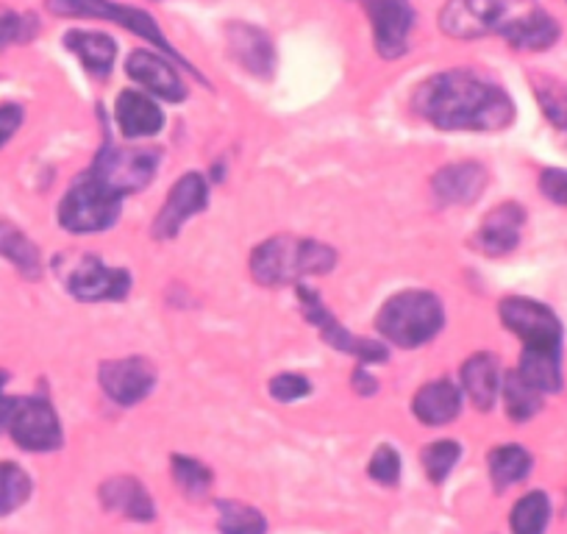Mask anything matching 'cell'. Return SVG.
I'll use <instances>...</instances> for the list:
<instances>
[{"label": "cell", "mask_w": 567, "mask_h": 534, "mask_svg": "<svg viewBox=\"0 0 567 534\" xmlns=\"http://www.w3.org/2000/svg\"><path fill=\"white\" fill-rule=\"evenodd\" d=\"M337 250L318 239L272 237L256 245L250 254V274L261 287L301 285L309 276L331 274Z\"/></svg>", "instance_id": "cell-2"}, {"label": "cell", "mask_w": 567, "mask_h": 534, "mask_svg": "<svg viewBox=\"0 0 567 534\" xmlns=\"http://www.w3.org/2000/svg\"><path fill=\"white\" fill-rule=\"evenodd\" d=\"M59 279L64 290L86 304L123 301L131 292V276L123 267H109L95 254H73L59 261Z\"/></svg>", "instance_id": "cell-6"}, {"label": "cell", "mask_w": 567, "mask_h": 534, "mask_svg": "<svg viewBox=\"0 0 567 534\" xmlns=\"http://www.w3.org/2000/svg\"><path fill=\"white\" fill-rule=\"evenodd\" d=\"M550 521V501L548 495L534 490L526 493L515 506H512V532L515 534H543Z\"/></svg>", "instance_id": "cell-30"}, {"label": "cell", "mask_w": 567, "mask_h": 534, "mask_svg": "<svg viewBox=\"0 0 567 534\" xmlns=\"http://www.w3.org/2000/svg\"><path fill=\"white\" fill-rule=\"evenodd\" d=\"M101 501L106 510L120 512L128 521H154L156 506L148 490L142 487L134 476H114L101 484Z\"/></svg>", "instance_id": "cell-22"}, {"label": "cell", "mask_w": 567, "mask_h": 534, "mask_svg": "<svg viewBox=\"0 0 567 534\" xmlns=\"http://www.w3.org/2000/svg\"><path fill=\"white\" fill-rule=\"evenodd\" d=\"M209 204V184L200 173H184L173 189L167 193L165 206L159 209L154 220L156 239H173L184 228V223L193 215H200Z\"/></svg>", "instance_id": "cell-12"}, {"label": "cell", "mask_w": 567, "mask_h": 534, "mask_svg": "<svg viewBox=\"0 0 567 534\" xmlns=\"http://www.w3.org/2000/svg\"><path fill=\"white\" fill-rule=\"evenodd\" d=\"M171 471L176 484L182 487V493L187 499L200 501L212 487V471L204 465V462L193 460V456H173Z\"/></svg>", "instance_id": "cell-32"}, {"label": "cell", "mask_w": 567, "mask_h": 534, "mask_svg": "<svg viewBox=\"0 0 567 534\" xmlns=\"http://www.w3.org/2000/svg\"><path fill=\"white\" fill-rule=\"evenodd\" d=\"M7 429L20 449L34 454L56 451L64 443L62 423L48 398H12Z\"/></svg>", "instance_id": "cell-9"}, {"label": "cell", "mask_w": 567, "mask_h": 534, "mask_svg": "<svg viewBox=\"0 0 567 534\" xmlns=\"http://www.w3.org/2000/svg\"><path fill=\"white\" fill-rule=\"evenodd\" d=\"M460 456V443H454V440H437V443H432L423 451V468L425 473H429V479H432L434 484H440L449 479V473L454 471Z\"/></svg>", "instance_id": "cell-34"}, {"label": "cell", "mask_w": 567, "mask_h": 534, "mask_svg": "<svg viewBox=\"0 0 567 534\" xmlns=\"http://www.w3.org/2000/svg\"><path fill=\"white\" fill-rule=\"evenodd\" d=\"M217 526L223 534H265L267 521L256 506L243 501H217Z\"/></svg>", "instance_id": "cell-29"}, {"label": "cell", "mask_w": 567, "mask_h": 534, "mask_svg": "<svg viewBox=\"0 0 567 534\" xmlns=\"http://www.w3.org/2000/svg\"><path fill=\"white\" fill-rule=\"evenodd\" d=\"M534 95L545 117L567 134V86L554 79H534Z\"/></svg>", "instance_id": "cell-33"}, {"label": "cell", "mask_w": 567, "mask_h": 534, "mask_svg": "<svg viewBox=\"0 0 567 534\" xmlns=\"http://www.w3.org/2000/svg\"><path fill=\"white\" fill-rule=\"evenodd\" d=\"M312 392V384H309L307 376L301 373H278L272 376L270 381V396L281 404H290V401H298V398L309 396Z\"/></svg>", "instance_id": "cell-36"}, {"label": "cell", "mask_w": 567, "mask_h": 534, "mask_svg": "<svg viewBox=\"0 0 567 534\" xmlns=\"http://www.w3.org/2000/svg\"><path fill=\"white\" fill-rule=\"evenodd\" d=\"M539 189H543L545 198H550L554 204L567 206V171H559V167L543 171V176H539Z\"/></svg>", "instance_id": "cell-38"}, {"label": "cell", "mask_w": 567, "mask_h": 534, "mask_svg": "<svg viewBox=\"0 0 567 534\" xmlns=\"http://www.w3.org/2000/svg\"><path fill=\"white\" fill-rule=\"evenodd\" d=\"M523 226H526V209L520 204H501L482 220L478 232L473 234L476 250L487 256H504L520 245Z\"/></svg>", "instance_id": "cell-17"}, {"label": "cell", "mask_w": 567, "mask_h": 534, "mask_svg": "<svg viewBox=\"0 0 567 534\" xmlns=\"http://www.w3.org/2000/svg\"><path fill=\"white\" fill-rule=\"evenodd\" d=\"M414 112L440 131H504L515 103L504 86L473 70H445L414 92Z\"/></svg>", "instance_id": "cell-1"}, {"label": "cell", "mask_w": 567, "mask_h": 534, "mask_svg": "<svg viewBox=\"0 0 567 534\" xmlns=\"http://www.w3.org/2000/svg\"><path fill=\"white\" fill-rule=\"evenodd\" d=\"M31 476L14 462H0V517L18 512L31 499Z\"/></svg>", "instance_id": "cell-31"}, {"label": "cell", "mask_w": 567, "mask_h": 534, "mask_svg": "<svg viewBox=\"0 0 567 534\" xmlns=\"http://www.w3.org/2000/svg\"><path fill=\"white\" fill-rule=\"evenodd\" d=\"M123 198L109 193L90 173L75 178L59 204V226L70 234H97L117 223Z\"/></svg>", "instance_id": "cell-5"}, {"label": "cell", "mask_w": 567, "mask_h": 534, "mask_svg": "<svg viewBox=\"0 0 567 534\" xmlns=\"http://www.w3.org/2000/svg\"><path fill=\"white\" fill-rule=\"evenodd\" d=\"M226 45L234 62L256 79H270L276 73V48L261 29L250 23H231L226 29Z\"/></svg>", "instance_id": "cell-15"}, {"label": "cell", "mask_w": 567, "mask_h": 534, "mask_svg": "<svg viewBox=\"0 0 567 534\" xmlns=\"http://www.w3.org/2000/svg\"><path fill=\"white\" fill-rule=\"evenodd\" d=\"M368 473L370 479H375L379 484H386V487L398 484V479H401V456H398V451L392 449V445H381V449L370 456Z\"/></svg>", "instance_id": "cell-35"}, {"label": "cell", "mask_w": 567, "mask_h": 534, "mask_svg": "<svg viewBox=\"0 0 567 534\" xmlns=\"http://www.w3.org/2000/svg\"><path fill=\"white\" fill-rule=\"evenodd\" d=\"M561 348H523L517 373L539 392L561 390Z\"/></svg>", "instance_id": "cell-25"}, {"label": "cell", "mask_w": 567, "mask_h": 534, "mask_svg": "<svg viewBox=\"0 0 567 534\" xmlns=\"http://www.w3.org/2000/svg\"><path fill=\"white\" fill-rule=\"evenodd\" d=\"M0 256L7 261H12L14 270H18L23 279H40L42 276V254L37 248L34 239L18 228L14 223L0 220Z\"/></svg>", "instance_id": "cell-24"}, {"label": "cell", "mask_w": 567, "mask_h": 534, "mask_svg": "<svg viewBox=\"0 0 567 534\" xmlns=\"http://www.w3.org/2000/svg\"><path fill=\"white\" fill-rule=\"evenodd\" d=\"M537 9H543L537 0H449L440 12V29L454 40H506Z\"/></svg>", "instance_id": "cell-3"}, {"label": "cell", "mask_w": 567, "mask_h": 534, "mask_svg": "<svg viewBox=\"0 0 567 534\" xmlns=\"http://www.w3.org/2000/svg\"><path fill=\"white\" fill-rule=\"evenodd\" d=\"M556 40H559V23H556L545 9H537L532 18L523 20V23L506 37V42H509L515 51H528V53L548 51Z\"/></svg>", "instance_id": "cell-26"}, {"label": "cell", "mask_w": 567, "mask_h": 534, "mask_svg": "<svg viewBox=\"0 0 567 534\" xmlns=\"http://www.w3.org/2000/svg\"><path fill=\"white\" fill-rule=\"evenodd\" d=\"M7 373H3V370H0V401H3V387H7Z\"/></svg>", "instance_id": "cell-41"}, {"label": "cell", "mask_w": 567, "mask_h": 534, "mask_svg": "<svg viewBox=\"0 0 567 534\" xmlns=\"http://www.w3.org/2000/svg\"><path fill=\"white\" fill-rule=\"evenodd\" d=\"M532 473V454L523 445H498L489 454V479L498 490L523 482Z\"/></svg>", "instance_id": "cell-28"}, {"label": "cell", "mask_w": 567, "mask_h": 534, "mask_svg": "<svg viewBox=\"0 0 567 534\" xmlns=\"http://www.w3.org/2000/svg\"><path fill=\"white\" fill-rule=\"evenodd\" d=\"M48 12L56 14V18H101V20H112V23L123 25V29L134 31L136 37L142 40H148L151 45L162 48L165 53H171L182 68H189L187 59L178 57L176 48L167 42V37L162 34L159 23L151 18L148 12H142V9L134 7H120L114 0H45ZM195 70V68H189Z\"/></svg>", "instance_id": "cell-8"}, {"label": "cell", "mask_w": 567, "mask_h": 534, "mask_svg": "<svg viewBox=\"0 0 567 534\" xmlns=\"http://www.w3.org/2000/svg\"><path fill=\"white\" fill-rule=\"evenodd\" d=\"M498 312L501 324L523 342V348H561V324L545 304L512 296L501 301Z\"/></svg>", "instance_id": "cell-11"}, {"label": "cell", "mask_w": 567, "mask_h": 534, "mask_svg": "<svg viewBox=\"0 0 567 534\" xmlns=\"http://www.w3.org/2000/svg\"><path fill=\"white\" fill-rule=\"evenodd\" d=\"M64 45L68 51H73L79 57V62L84 64L86 73L92 75H109L112 73L114 57H117V45L109 34L103 31H86V29H73L64 34Z\"/></svg>", "instance_id": "cell-23"}, {"label": "cell", "mask_w": 567, "mask_h": 534, "mask_svg": "<svg viewBox=\"0 0 567 534\" xmlns=\"http://www.w3.org/2000/svg\"><path fill=\"white\" fill-rule=\"evenodd\" d=\"M484 187H487V171L476 165V162L449 165L432 178L434 195L449 206L473 204L484 193Z\"/></svg>", "instance_id": "cell-19"}, {"label": "cell", "mask_w": 567, "mask_h": 534, "mask_svg": "<svg viewBox=\"0 0 567 534\" xmlns=\"http://www.w3.org/2000/svg\"><path fill=\"white\" fill-rule=\"evenodd\" d=\"M501 381L504 379H501V364L495 353H473L462 364V387H465V396L471 398L476 410H493L495 398L501 392Z\"/></svg>", "instance_id": "cell-21"}, {"label": "cell", "mask_w": 567, "mask_h": 534, "mask_svg": "<svg viewBox=\"0 0 567 534\" xmlns=\"http://www.w3.org/2000/svg\"><path fill=\"white\" fill-rule=\"evenodd\" d=\"M375 51L384 59H401L409 51V34L414 29V9L409 0H370Z\"/></svg>", "instance_id": "cell-14"}, {"label": "cell", "mask_w": 567, "mask_h": 534, "mask_svg": "<svg viewBox=\"0 0 567 534\" xmlns=\"http://www.w3.org/2000/svg\"><path fill=\"white\" fill-rule=\"evenodd\" d=\"M353 387H357V392L359 396H373L375 390H379V384H375V379H370L368 373H364V368L362 364H359L357 368V373H353Z\"/></svg>", "instance_id": "cell-40"}, {"label": "cell", "mask_w": 567, "mask_h": 534, "mask_svg": "<svg viewBox=\"0 0 567 534\" xmlns=\"http://www.w3.org/2000/svg\"><path fill=\"white\" fill-rule=\"evenodd\" d=\"M114 120H117V129L123 131L125 140L154 137L165 129V112L159 109V103L136 90L120 92L117 101H114Z\"/></svg>", "instance_id": "cell-18"}, {"label": "cell", "mask_w": 567, "mask_h": 534, "mask_svg": "<svg viewBox=\"0 0 567 534\" xmlns=\"http://www.w3.org/2000/svg\"><path fill=\"white\" fill-rule=\"evenodd\" d=\"M125 73L128 79H134L142 90H148L151 95L165 97V101H184L187 97V84L182 81L178 70L173 68L167 59H162L159 53L151 51H134L125 59Z\"/></svg>", "instance_id": "cell-16"}, {"label": "cell", "mask_w": 567, "mask_h": 534, "mask_svg": "<svg viewBox=\"0 0 567 534\" xmlns=\"http://www.w3.org/2000/svg\"><path fill=\"white\" fill-rule=\"evenodd\" d=\"M375 326H379V335L392 346L420 348L443 331V301L429 290H403L381 307Z\"/></svg>", "instance_id": "cell-4"}, {"label": "cell", "mask_w": 567, "mask_h": 534, "mask_svg": "<svg viewBox=\"0 0 567 534\" xmlns=\"http://www.w3.org/2000/svg\"><path fill=\"white\" fill-rule=\"evenodd\" d=\"M412 412L425 427H445L462 412V390L445 379L423 384L414 392Z\"/></svg>", "instance_id": "cell-20"}, {"label": "cell", "mask_w": 567, "mask_h": 534, "mask_svg": "<svg viewBox=\"0 0 567 534\" xmlns=\"http://www.w3.org/2000/svg\"><path fill=\"white\" fill-rule=\"evenodd\" d=\"M501 392H504V407L506 415L512 418L515 423H526L543 410V392L534 390L526 379H523L517 370L504 376L501 381Z\"/></svg>", "instance_id": "cell-27"}, {"label": "cell", "mask_w": 567, "mask_h": 534, "mask_svg": "<svg viewBox=\"0 0 567 534\" xmlns=\"http://www.w3.org/2000/svg\"><path fill=\"white\" fill-rule=\"evenodd\" d=\"M97 379H101L103 392L112 398L114 404L134 407L154 390L156 370L148 359L142 357L109 359L97 370Z\"/></svg>", "instance_id": "cell-13"}, {"label": "cell", "mask_w": 567, "mask_h": 534, "mask_svg": "<svg viewBox=\"0 0 567 534\" xmlns=\"http://www.w3.org/2000/svg\"><path fill=\"white\" fill-rule=\"evenodd\" d=\"M298 301H301L303 318L312 326H318L320 335H323V340L329 342L331 348L359 359V364L386 362V348L381 346L379 340H364V337H357L353 331H348L346 326L331 315V309L326 307L323 298H320L312 287L303 285V281L298 285Z\"/></svg>", "instance_id": "cell-10"}, {"label": "cell", "mask_w": 567, "mask_h": 534, "mask_svg": "<svg viewBox=\"0 0 567 534\" xmlns=\"http://www.w3.org/2000/svg\"><path fill=\"white\" fill-rule=\"evenodd\" d=\"M29 37V18L14 12H0V51L9 45H18V42H25Z\"/></svg>", "instance_id": "cell-37"}, {"label": "cell", "mask_w": 567, "mask_h": 534, "mask_svg": "<svg viewBox=\"0 0 567 534\" xmlns=\"http://www.w3.org/2000/svg\"><path fill=\"white\" fill-rule=\"evenodd\" d=\"M156 171H159V154L156 151L120 148V145L106 143L86 173L97 184H103L109 193L125 198V195L148 187L154 182Z\"/></svg>", "instance_id": "cell-7"}, {"label": "cell", "mask_w": 567, "mask_h": 534, "mask_svg": "<svg viewBox=\"0 0 567 534\" xmlns=\"http://www.w3.org/2000/svg\"><path fill=\"white\" fill-rule=\"evenodd\" d=\"M20 125H23V106H18V103L0 106V148L18 134Z\"/></svg>", "instance_id": "cell-39"}]
</instances>
